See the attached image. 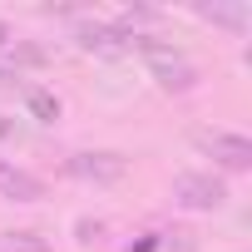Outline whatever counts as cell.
Here are the masks:
<instances>
[{
  "instance_id": "obj_1",
  "label": "cell",
  "mask_w": 252,
  "mask_h": 252,
  "mask_svg": "<svg viewBox=\"0 0 252 252\" xmlns=\"http://www.w3.org/2000/svg\"><path fill=\"white\" fill-rule=\"evenodd\" d=\"M129 50H139V55L149 60V74L158 79V89H168V94H188V89H198V64H193L178 45L154 40V35H129Z\"/></svg>"
},
{
  "instance_id": "obj_2",
  "label": "cell",
  "mask_w": 252,
  "mask_h": 252,
  "mask_svg": "<svg viewBox=\"0 0 252 252\" xmlns=\"http://www.w3.org/2000/svg\"><path fill=\"white\" fill-rule=\"evenodd\" d=\"M173 203L188 213H218V208H227V183H222V173L188 168L173 178Z\"/></svg>"
},
{
  "instance_id": "obj_3",
  "label": "cell",
  "mask_w": 252,
  "mask_h": 252,
  "mask_svg": "<svg viewBox=\"0 0 252 252\" xmlns=\"http://www.w3.org/2000/svg\"><path fill=\"white\" fill-rule=\"evenodd\" d=\"M64 173L79 178V183L109 188V183H119L124 173H129V154H119V149H79V154L64 158Z\"/></svg>"
},
{
  "instance_id": "obj_4",
  "label": "cell",
  "mask_w": 252,
  "mask_h": 252,
  "mask_svg": "<svg viewBox=\"0 0 252 252\" xmlns=\"http://www.w3.org/2000/svg\"><path fill=\"white\" fill-rule=\"evenodd\" d=\"M193 149L198 154H208L218 168H227V173H247L252 168V139H242V134H232V129H198L193 134Z\"/></svg>"
},
{
  "instance_id": "obj_5",
  "label": "cell",
  "mask_w": 252,
  "mask_h": 252,
  "mask_svg": "<svg viewBox=\"0 0 252 252\" xmlns=\"http://www.w3.org/2000/svg\"><path fill=\"white\" fill-rule=\"evenodd\" d=\"M74 45L84 50V55H104V60H114V55H124L129 50V35H124L114 20H74Z\"/></svg>"
},
{
  "instance_id": "obj_6",
  "label": "cell",
  "mask_w": 252,
  "mask_h": 252,
  "mask_svg": "<svg viewBox=\"0 0 252 252\" xmlns=\"http://www.w3.org/2000/svg\"><path fill=\"white\" fill-rule=\"evenodd\" d=\"M0 198H5V203H40L45 198V178L0 158Z\"/></svg>"
},
{
  "instance_id": "obj_7",
  "label": "cell",
  "mask_w": 252,
  "mask_h": 252,
  "mask_svg": "<svg viewBox=\"0 0 252 252\" xmlns=\"http://www.w3.org/2000/svg\"><path fill=\"white\" fill-rule=\"evenodd\" d=\"M198 15L213 20V25H222V30H232V35L247 30V5H198Z\"/></svg>"
},
{
  "instance_id": "obj_8",
  "label": "cell",
  "mask_w": 252,
  "mask_h": 252,
  "mask_svg": "<svg viewBox=\"0 0 252 252\" xmlns=\"http://www.w3.org/2000/svg\"><path fill=\"white\" fill-rule=\"evenodd\" d=\"M25 104H30V114L40 119V124H55L64 109H60V99L50 94V89H25Z\"/></svg>"
},
{
  "instance_id": "obj_9",
  "label": "cell",
  "mask_w": 252,
  "mask_h": 252,
  "mask_svg": "<svg viewBox=\"0 0 252 252\" xmlns=\"http://www.w3.org/2000/svg\"><path fill=\"white\" fill-rule=\"evenodd\" d=\"M5 252H50L40 232H5Z\"/></svg>"
},
{
  "instance_id": "obj_10",
  "label": "cell",
  "mask_w": 252,
  "mask_h": 252,
  "mask_svg": "<svg viewBox=\"0 0 252 252\" xmlns=\"http://www.w3.org/2000/svg\"><path fill=\"white\" fill-rule=\"evenodd\" d=\"M99 232H104V222H99V218H94V222H89V218H79V242H99Z\"/></svg>"
},
{
  "instance_id": "obj_11",
  "label": "cell",
  "mask_w": 252,
  "mask_h": 252,
  "mask_svg": "<svg viewBox=\"0 0 252 252\" xmlns=\"http://www.w3.org/2000/svg\"><path fill=\"white\" fill-rule=\"evenodd\" d=\"M10 45H15V30H10L5 20H0V50H10Z\"/></svg>"
},
{
  "instance_id": "obj_12",
  "label": "cell",
  "mask_w": 252,
  "mask_h": 252,
  "mask_svg": "<svg viewBox=\"0 0 252 252\" xmlns=\"http://www.w3.org/2000/svg\"><path fill=\"white\" fill-rule=\"evenodd\" d=\"M10 134H15V124H10L5 114H0V139H10Z\"/></svg>"
},
{
  "instance_id": "obj_13",
  "label": "cell",
  "mask_w": 252,
  "mask_h": 252,
  "mask_svg": "<svg viewBox=\"0 0 252 252\" xmlns=\"http://www.w3.org/2000/svg\"><path fill=\"white\" fill-rule=\"evenodd\" d=\"M5 84H15V69H5V64H0V89H5Z\"/></svg>"
}]
</instances>
